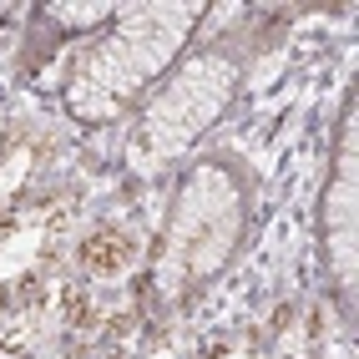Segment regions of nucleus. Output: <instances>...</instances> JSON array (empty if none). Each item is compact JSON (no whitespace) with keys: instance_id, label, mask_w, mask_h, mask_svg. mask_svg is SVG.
Masks as SVG:
<instances>
[{"instance_id":"1","label":"nucleus","mask_w":359,"mask_h":359,"mask_svg":"<svg viewBox=\"0 0 359 359\" xmlns=\"http://www.w3.org/2000/svg\"><path fill=\"white\" fill-rule=\"evenodd\" d=\"M127 258H132V238L111 233V228L81 238V269H91V273H111V269H122Z\"/></svg>"},{"instance_id":"2","label":"nucleus","mask_w":359,"mask_h":359,"mask_svg":"<svg viewBox=\"0 0 359 359\" xmlns=\"http://www.w3.org/2000/svg\"><path fill=\"white\" fill-rule=\"evenodd\" d=\"M66 324H71V329H81V324H91V309H86V299H81L76 289L66 294Z\"/></svg>"}]
</instances>
